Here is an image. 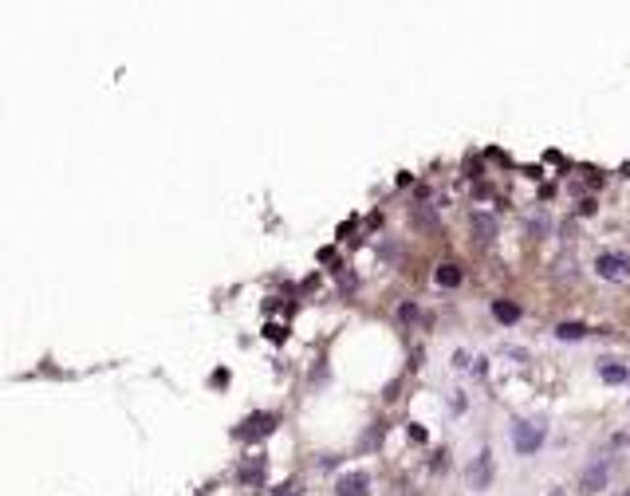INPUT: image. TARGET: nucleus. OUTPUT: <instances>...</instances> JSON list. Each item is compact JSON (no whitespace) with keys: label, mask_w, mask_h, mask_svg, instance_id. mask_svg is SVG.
<instances>
[{"label":"nucleus","mask_w":630,"mask_h":496,"mask_svg":"<svg viewBox=\"0 0 630 496\" xmlns=\"http://www.w3.org/2000/svg\"><path fill=\"white\" fill-rule=\"evenodd\" d=\"M512 445H516V453H536L540 445H544V426H536V421H516V426H512Z\"/></svg>","instance_id":"nucleus-1"},{"label":"nucleus","mask_w":630,"mask_h":496,"mask_svg":"<svg viewBox=\"0 0 630 496\" xmlns=\"http://www.w3.org/2000/svg\"><path fill=\"white\" fill-rule=\"evenodd\" d=\"M595 272L603 276V280L619 284V280H626V276H630V257H626V252H603V257L595 260Z\"/></svg>","instance_id":"nucleus-2"},{"label":"nucleus","mask_w":630,"mask_h":496,"mask_svg":"<svg viewBox=\"0 0 630 496\" xmlns=\"http://www.w3.org/2000/svg\"><path fill=\"white\" fill-rule=\"evenodd\" d=\"M469 488H488V480H493V453H488V449H481L477 457H473V465H469Z\"/></svg>","instance_id":"nucleus-3"},{"label":"nucleus","mask_w":630,"mask_h":496,"mask_svg":"<svg viewBox=\"0 0 630 496\" xmlns=\"http://www.w3.org/2000/svg\"><path fill=\"white\" fill-rule=\"evenodd\" d=\"M276 429V418L272 414H252V418L245 421V429H240V437H248V441H252V437H268Z\"/></svg>","instance_id":"nucleus-4"},{"label":"nucleus","mask_w":630,"mask_h":496,"mask_svg":"<svg viewBox=\"0 0 630 496\" xmlns=\"http://www.w3.org/2000/svg\"><path fill=\"white\" fill-rule=\"evenodd\" d=\"M580 485H583V492H603L607 488V465L599 461V465H591V469H583Z\"/></svg>","instance_id":"nucleus-5"},{"label":"nucleus","mask_w":630,"mask_h":496,"mask_svg":"<svg viewBox=\"0 0 630 496\" xmlns=\"http://www.w3.org/2000/svg\"><path fill=\"white\" fill-rule=\"evenodd\" d=\"M366 485H370V480H366V473H347V477H339V496H366Z\"/></svg>","instance_id":"nucleus-6"},{"label":"nucleus","mask_w":630,"mask_h":496,"mask_svg":"<svg viewBox=\"0 0 630 496\" xmlns=\"http://www.w3.org/2000/svg\"><path fill=\"white\" fill-rule=\"evenodd\" d=\"M237 477L245 480V485H256V480L265 477V457H252V461H245V465L237 469Z\"/></svg>","instance_id":"nucleus-7"},{"label":"nucleus","mask_w":630,"mask_h":496,"mask_svg":"<svg viewBox=\"0 0 630 496\" xmlns=\"http://www.w3.org/2000/svg\"><path fill=\"white\" fill-rule=\"evenodd\" d=\"M493 316L501 319V323H516V319H520V303H512V300H496V303H493Z\"/></svg>","instance_id":"nucleus-8"},{"label":"nucleus","mask_w":630,"mask_h":496,"mask_svg":"<svg viewBox=\"0 0 630 496\" xmlns=\"http://www.w3.org/2000/svg\"><path fill=\"white\" fill-rule=\"evenodd\" d=\"M473 232H477V240H493L496 237V221H493V217H485V213H477V217H473Z\"/></svg>","instance_id":"nucleus-9"},{"label":"nucleus","mask_w":630,"mask_h":496,"mask_svg":"<svg viewBox=\"0 0 630 496\" xmlns=\"http://www.w3.org/2000/svg\"><path fill=\"white\" fill-rule=\"evenodd\" d=\"M434 280L442 284V288H457V284H461V268H457V264H442V268L434 272Z\"/></svg>","instance_id":"nucleus-10"},{"label":"nucleus","mask_w":630,"mask_h":496,"mask_svg":"<svg viewBox=\"0 0 630 496\" xmlns=\"http://www.w3.org/2000/svg\"><path fill=\"white\" fill-rule=\"evenodd\" d=\"M555 335L571 343V339H583V335H587V327H583V323H560V327H555Z\"/></svg>","instance_id":"nucleus-11"},{"label":"nucleus","mask_w":630,"mask_h":496,"mask_svg":"<svg viewBox=\"0 0 630 496\" xmlns=\"http://www.w3.org/2000/svg\"><path fill=\"white\" fill-rule=\"evenodd\" d=\"M599 374H603L607 382H622V378H626V367H619V362H603V367H599Z\"/></svg>","instance_id":"nucleus-12"},{"label":"nucleus","mask_w":630,"mask_h":496,"mask_svg":"<svg viewBox=\"0 0 630 496\" xmlns=\"http://www.w3.org/2000/svg\"><path fill=\"white\" fill-rule=\"evenodd\" d=\"M276 496H296V485H284V488H276Z\"/></svg>","instance_id":"nucleus-13"},{"label":"nucleus","mask_w":630,"mask_h":496,"mask_svg":"<svg viewBox=\"0 0 630 496\" xmlns=\"http://www.w3.org/2000/svg\"><path fill=\"white\" fill-rule=\"evenodd\" d=\"M622 496H630V492H622Z\"/></svg>","instance_id":"nucleus-14"}]
</instances>
